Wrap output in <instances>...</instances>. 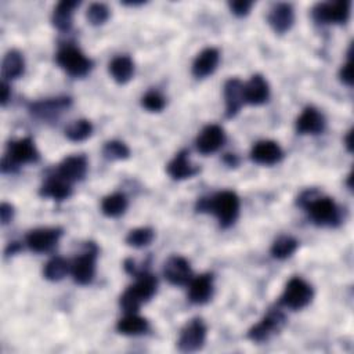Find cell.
Returning <instances> with one entry per match:
<instances>
[{
	"instance_id": "obj_1",
	"label": "cell",
	"mask_w": 354,
	"mask_h": 354,
	"mask_svg": "<svg viewBox=\"0 0 354 354\" xmlns=\"http://www.w3.org/2000/svg\"><path fill=\"white\" fill-rule=\"evenodd\" d=\"M297 203L306 209L311 221L321 227H336L340 224L342 213L339 206L328 196H319L317 191H306Z\"/></svg>"
},
{
	"instance_id": "obj_2",
	"label": "cell",
	"mask_w": 354,
	"mask_h": 354,
	"mask_svg": "<svg viewBox=\"0 0 354 354\" xmlns=\"http://www.w3.org/2000/svg\"><path fill=\"white\" fill-rule=\"evenodd\" d=\"M198 212H210L221 227L232 225L239 214V198L234 191H221L212 198H201L196 203Z\"/></svg>"
},
{
	"instance_id": "obj_3",
	"label": "cell",
	"mask_w": 354,
	"mask_h": 354,
	"mask_svg": "<svg viewBox=\"0 0 354 354\" xmlns=\"http://www.w3.org/2000/svg\"><path fill=\"white\" fill-rule=\"evenodd\" d=\"M156 286H158V281L151 272L148 271L140 272L137 275L136 283L129 286L120 296V307L127 314L137 313L140 306L155 295Z\"/></svg>"
},
{
	"instance_id": "obj_4",
	"label": "cell",
	"mask_w": 354,
	"mask_h": 354,
	"mask_svg": "<svg viewBox=\"0 0 354 354\" xmlns=\"http://www.w3.org/2000/svg\"><path fill=\"white\" fill-rule=\"evenodd\" d=\"M39 159V152L32 138L25 137L17 141H11L7 145V152L1 160V171H15L21 165L32 163Z\"/></svg>"
},
{
	"instance_id": "obj_5",
	"label": "cell",
	"mask_w": 354,
	"mask_h": 354,
	"mask_svg": "<svg viewBox=\"0 0 354 354\" xmlns=\"http://www.w3.org/2000/svg\"><path fill=\"white\" fill-rule=\"evenodd\" d=\"M58 65L71 76L80 77L90 72L93 62L75 46H65L57 53Z\"/></svg>"
},
{
	"instance_id": "obj_6",
	"label": "cell",
	"mask_w": 354,
	"mask_h": 354,
	"mask_svg": "<svg viewBox=\"0 0 354 354\" xmlns=\"http://www.w3.org/2000/svg\"><path fill=\"white\" fill-rule=\"evenodd\" d=\"M313 288L301 278H292L279 299V303L292 310H300L306 307L313 299Z\"/></svg>"
},
{
	"instance_id": "obj_7",
	"label": "cell",
	"mask_w": 354,
	"mask_h": 354,
	"mask_svg": "<svg viewBox=\"0 0 354 354\" xmlns=\"http://www.w3.org/2000/svg\"><path fill=\"white\" fill-rule=\"evenodd\" d=\"M286 322V318L281 310L271 308L268 313L249 329L248 337L253 342L268 340L274 333L279 332Z\"/></svg>"
},
{
	"instance_id": "obj_8",
	"label": "cell",
	"mask_w": 354,
	"mask_h": 354,
	"mask_svg": "<svg viewBox=\"0 0 354 354\" xmlns=\"http://www.w3.org/2000/svg\"><path fill=\"white\" fill-rule=\"evenodd\" d=\"M206 342V325L201 318H194L181 329L177 346L180 351L192 353L203 347Z\"/></svg>"
},
{
	"instance_id": "obj_9",
	"label": "cell",
	"mask_w": 354,
	"mask_h": 354,
	"mask_svg": "<svg viewBox=\"0 0 354 354\" xmlns=\"http://www.w3.org/2000/svg\"><path fill=\"white\" fill-rule=\"evenodd\" d=\"M97 252H98L97 246L93 242H88L86 245V250L72 263L71 271L76 283L87 285L93 281L95 274Z\"/></svg>"
},
{
	"instance_id": "obj_10",
	"label": "cell",
	"mask_w": 354,
	"mask_h": 354,
	"mask_svg": "<svg viewBox=\"0 0 354 354\" xmlns=\"http://www.w3.org/2000/svg\"><path fill=\"white\" fill-rule=\"evenodd\" d=\"M350 15V1L339 0L318 3L313 8V17L319 24H344Z\"/></svg>"
},
{
	"instance_id": "obj_11",
	"label": "cell",
	"mask_w": 354,
	"mask_h": 354,
	"mask_svg": "<svg viewBox=\"0 0 354 354\" xmlns=\"http://www.w3.org/2000/svg\"><path fill=\"white\" fill-rule=\"evenodd\" d=\"M62 235L61 228H36L26 235V245L30 250L37 253H44L51 250Z\"/></svg>"
},
{
	"instance_id": "obj_12",
	"label": "cell",
	"mask_w": 354,
	"mask_h": 354,
	"mask_svg": "<svg viewBox=\"0 0 354 354\" xmlns=\"http://www.w3.org/2000/svg\"><path fill=\"white\" fill-rule=\"evenodd\" d=\"M163 275L171 285H185L192 279V270L183 256H171L166 260Z\"/></svg>"
},
{
	"instance_id": "obj_13",
	"label": "cell",
	"mask_w": 354,
	"mask_h": 354,
	"mask_svg": "<svg viewBox=\"0 0 354 354\" xmlns=\"http://www.w3.org/2000/svg\"><path fill=\"white\" fill-rule=\"evenodd\" d=\"M225 141V133L218 124H209L201 130L196 137V148L201 153H213L221 148Z\"/></svg>"
},
{
	"instance_id": "obj_14",
	"label": "cell",
	"mask_w": 354,
	"mask_h": 354,
	"mask_svg": "<svg viewBox=\"0 0 354 354\" xmlns=\"http://www.w3.org/2000/svg\"><path fill=\"white\" fill-rule=\"evenodd\" d=\"M282 156H283V152L281 147L271 140H263L256 142L250 151L252 160L266 166L278 163L282 159Z\"/></svg>"
},
{
	"instance_id": "obj_15",
	"label": "cell",
	"mask_w": 354,
	"mask_h": 354,
	"mask_svg": "<svg viewBox=\"0 0 354 354\" xmlns=\"http://www.w3.org/2000/svg\"><path fill=\"white\" fill-rule=\"evenodd\" d=\"M87 171V159L84 155H72L65 158L59 165L57 174L69 183L82 180Z\"/></svg>"
},
{
	"instance_id": "obj_16",
	"label": "cell",
	"mask_w": 354,
	"mask_h": 354,
	"mask_svg": "<svg viewBox=\"0 0 354 354\" xmlns=\"http://www.w3.org/2000/svg\"><path fill=\"white\" fill-rule=\"evenodd\" d=\"M72 100L69 97H59V98H48L44 101L33 102L29 108L32 115L40 118V119H54L61 112H64L69 105Z\"/></svg>"
},
{
	"instance_id": "obj_17",
	"label": "cell",
	"mask_w": 354,
	"mask_h": 354,
	"mask_svg": "<svg viewBox=\"0 0 354 354\" xmlns=\"http://www.w3.org/2000/svg\"><path fill=\"white\" fill-rule=\"evenodd\" d=\"M270 97V87L267 80L261 75H253L243 84V98L245 102L252 105L264 104Z\"/></svg>"
},
{
	"instance_id": "obj_18",
	"label": "cell",
	"mask_w": 354,
	"mask_h": 354,
	"mask_svg": "<svg viewBox=\"0 0 354 354\" xmlns=\"http://www.w3.org/2000/svg\"><path fill=\"white\" fill-rule=\"evenodd\" d=\"M224 98H225V116L234 118L245 104L243 84L239 79L234 77L227 80L224 86Z\"/></svg>"
},
{
	"instance_id": "obj_19",
	"label": "cell",
	"mask_w": 354,
	"mask_h": 354,
	"mask_svg": "<svg viewBox=\"0 0 354 354\" xmlns=\"http://www.w3.org/2000/svg\"><path fill=\"white\" fill-rule=\"evenodd\" d=\"M295 21V11L289 3L275 4L268 14V24L277 33H285L289 30Z\"/></svg>"
},
{
	"instance_id": "obj_20",
	"label": "cell",
	"mask_w": 354,
	"mask_h": 354,
	"mask_svg": "<svg viewBox=\"0 0 354 354\" xmlns=\"http://www.w3.org/2000/svg\"><path fill=\"white\" fill-rule=\"evenodd\" d=\"M325 127L322 113L314 106H307L296 120V130L300 134H318Z\"/></svg>"
},
{
	"instance_id": "obj_21",
	"label": "cell",
	"mask_w": 354,
	"mask_h": 354,
	"mask_svg": "<svg viewBox=\"0 0 354 354\" xmlns=\"http://www.w3.org/2000/svg\"><path fill=\"white\" fill-rule=\"evenodd\" d=\"M218 59H220V53L217 48L207 47V48L202 50L196 55V58L192 64L194 76L198 79H202V77L212 75L214 72V69L217 68Z\"/></svg>"
},
{
	"instance_id": "obj_22",
	"label": "cell",
	"mask_w": 354,
	"mask_h": 354,
	"mask_svg": "<svg viewBox=\"0 0 354 354\" xmlns=\"http://www.w3.org/2000/svg\"><path fill=\"white\" fill-rule=\"evenodd\" d=\"M213 295V277L212 274H201L189 281L188 296L195 304H203L210 300Z\"/></svg>"
},
{
	"instance_id": "obj_23",
	"label": "cell",
	"mask_w": 354,
	"mask_h": 354,
	"mask_svg": "<svg viewBox=\"0 0 354 354\" xmlns=\"http://www.w3.org/2000/svg\"><path fill=\"white\" fill-rule=\"evenodd\" d=\"M167 174L174 178V180H184L194 177L199 169L194 166L189 159H188V152L187 151H180L166 166Z\"/></svg>"
},
{
	"instance_id": "obj_24",
	"label": "cell",
	"mask_w": 354,
	"mask_h": 354,
	"mask_svg": "<svg viewBox=\"0 0 354 354\" xmlns=\"http://www.w3.org/2000/svg\"><path fill=\"white\" fill-rule=\"evenodd\" d=\"M39 194L44 198H53L55 201H64L71 196L72 187L71 183L59 177L58 174L50 176L44 184L40 187Z\"/></svg>"
},
{
	"instance_id": "obj_25",
	"label": "cell",
	"mask_w": 354,
	"mask_h": 354,
	"mask_svg": "<svg viewBox=\"0 0 354 354\" xmlns=\"http://www.w3.org/2000/svg\"><path fill=\"white\" fill-rule=\"evenodd\" d=\"M80 3L76 0H64L59 1L53 12V25L62 32H66L71 29L72 26V15H73V10L79 6Z\"/></svg>"
},
{
	"instance_id": "obj_26",
	"label": "cell",
	"mask_w": 354,
	"mask_h": 354,
	"mask_svg": "<svg viewBox=\"0 0 354 354\" xmlns=\"http://www.w3.org/2000/svg\"><path fill=\"white\" fill-rule=\"evenodd\" d=\"M109 73L119 84L127 83L134 73V64L130 57L119 55L109 62Z\"/></svg>"
},
{
	"instance_id": "obj_27",
	"label": "cell",
	"mask_w": 354,
	"mask_h": 354,
	"mask_svg": "<svg viewBox=\"0 0 354 354\" xmlns=\"http://www.w3.org/2000/svg\"><path fill=\"white\" fill-rule=\"evenodd\" d=\"M25 69V61L19 51L10 50L3 59L1 65V75L4 79H17L24 73Z\"/></svg>"
},
{
	"instance_id": "obj_28",
	"label": "cell",
	"mask_w": 354,
	"mask_h": 354,
	"mask_svg": "<svg viewBox=\"0 0 354 354\" xmlns=\"http://www.w3.org/2000/svg\"><path fill=\"white\" fill-rule=\"evenodd\" d=\"M116 329L119 333L122 335H141L144 332H147L148 329V321L140 315H137L136 313H130L126 317H123L122 319H119Z\"/></svg>"
},
{
	"instance_id": "obj_29",
	"label": "cell",
	"mask_w": 354,
	"mask_h": 354,
	"mask_svg": "<svg viewBox=\"0 0 354 354\" xmlns=\"http://www.w3.org/2000/svg\"><path fill=\"white\" fill-rule=\"evenodd\" d=\"M126 209H127V198L120 192L108 195L101 202V210L108 217H119L126 212Z\"/></svg>"
},
{
	"instance_id": "obj_30",
	"label": "cell",
	"mask_w": 354,
	"mask_h": 354,
	"mask_svg": "<svg viewBox=\"0 0 354 354\" xmlns=\"http://www.w3.org/2000/svg\"><path fill=\"white\" fill-rule=\"evenodd\" d=\"M299 246V242L293 238V236H289V235H282L279 236L271 246V254L275 257V259H279V260H283V259H288L290 257L296 249Z\"/></svg>"
},
{
	"instance_id": "obj_31",
	"label": "cell",
	"mask_w": 354,
	"mask_h": 354,
	"mask_svg": "<svg viewBox=\"0 0 354 354\" xmlns=\"http://www.w3.org/2000/svg\"><path fill=\"white\" fill-rule=\"evenodd\" d=\"M91 133H93V124L87 119L75 120L65 129V136L68 137V140L73 142H79L88 138Z\"/></svg>"
},
{
	"instance_id": "obj_32",
	"label": "cell",
	"mask_w": 354,
	"mask_h": 354,
	"mask_svg": "<svg viewBox=\"0 0 354 354\" xmlns=\"http://www.w3.org/2000/svg\"><path fill=\"white\" fill-rule=\"evenodd\" d=\"M69 263L62 259V257H53L50 261H47V264L44 266L43 274L44 278L48 281H59L62 279L68 272H69Z\"/></svg>"
},
{
	"instance_id": "obj_33",
	"label": "cell",
	"mask_w": 354,
	"mask_h": 354,
	"mask_svg": "<svg viewBox=\"0 0 354 354\" xmlns=\"http://www.w3.org/2000/svg\"><path fill=\"white\" fill-rule=\"evenodd\" d=\"M155 236V232L149 227H140L131 230L126 236V243L133 248H144L148 246Z\"/></svg>"
},
{
	"instance_id": "obj_34",
	"label": "cell",
	"mask_w": 354,
	"mask_h": 354,
	"mask_svg": "<svg viewBox=\"0 0 354 354\" xmlns=\"http://www.w3.org/2000/svg\"><path fill=\"white\" fill-rule=\"evenodd\" d=\"M102 153L109 160H120V159L129 158L130 149L124 142L118 141V140H112V141L105 142V145L102 148Z\"/></svg>"
},
{
	"instance_id": "obj_35",
	"label": "cell",
	"mask_w": 354,
	"mask_h": 354,
	"mask_svg": "<svg viewBox=\"0 0 354 354\" xmlns=\"http://www.w3.org/2000/svg\"><path fill=\"white\" fill-rule=\"evenodd\" d=\"M86 17L91 25H102L109 17V10L104 3H91L87 8Z\"/></svg>"
},
{
	"instance_id": "obj_36",
	"label": "cell",
	"mask_w": 354,
	"mask_h": 354,
	"mask_svg": "<svg viewBox=\"0 0 354 354\" xmlns=\"http://www.w3.org/2000/svg\"><path fill=\"white\" fill-rule=\"evenodd\" d=\"M141 104L145 109H148L151 112H160L166 105V100L159 91L151 90L142 95Z\"/></svg>"
},
{
	"instance_id": "obj_37",
	"label": "cell",
	"mask_w": 354,
	"mask_h": 354,
	"mask_svg": "<svg viewBox=\"0 0 354 354\" xmlns=\"http://www.w3.org/2000/svg\"><path fill=\"white\" fill-rule=\"evenodd\" d=\"M231 11L238 15V17H243L250 11V7L253 6L252 1H246V0H238V1H231L230 4Z\"/></svg>"
},
{
	"instance_id": "obj_38",
	"label": "cell",
	"mask_w": 354,
	"mask_h": 354,
	"mask_svg": "<svg viewBox=\"0 0 354 354\" xmlns=\"http://www.w3.org/2000/svg\"><path fill=\"white\" fill-rule=\"evenodd\" d=\"M340 79L347 86L353 84V66H351V50L348 51V61L340 69Z\"/></svg>"
},
{
	"instance_id": "obj_39",
	"label": "cell",
	"mask_w": 354,
	"mask_h": 354,
	"mask_svg": "<svg viewBox=\"0 0 354 354\" xmlns=\"http://www.w3.org/2000/svg\"><path fill=\"white\" fill-rule=\"evenodd\" d=\"M12 216H14V206L7 203V202H3L1 206H0V220H1V224L6 225L7 223H10L12 220Z\"/></svg>"
},
{
	"instance_id": "obj_40",
	"label": "cell",
	"mask_w": 354,
	"mask_h": 354,
	"mask_svg": "<svg viewBox=\"0 0 354 354\" xmlns=\"http://www.w3.org/2000/svg\"><path fill=\"white\" fill-rule=\"evenodd\" d=\"M1 88V97H0V102H1V105L4 106L6 104H7V101L10 100V95H11V93H10V86L6 83V80H3L1 82V86H0Z\"/></svg>"
},
{
	"instance_id": "obj_41",
	"label": "cell",
	"mask_w": 354,
	"mask_h": 354,
	"mask_svg": "<svg viewBox=\"0 0 354 354\" xmlns=\"http://www.w3.org/2000/svg\"><path fill=\"white\" fill-rule=\"evenodd\" d=\"M18 250H21V245H19L18 242H12V243H10V245L7 246L6 254H14V253H17Z\"/></svg>"
},
{
	"instance_id": "obj_42",
	"label": "cell",
	"mask_w": 354,
	"mask_h": 354,
	"mask_svg": "<svg viewBox=\"0 0 354 354\" xmlns=\"http://www.w3.org/2000/svg\"><path fill=\"white\" fill-rule=\"evenodd\" d=\"M351 137H353V131L350 130V131L347 133L346 138H344V142H346V147H347L348 152H351V151H353V142H351Z\"/></svg>"
},
{
	"instance_id": "obj_43",
	"label": "cell",
	"mask_w": 354,
	"mask_h": 354,
	"mask_svg": "<svg viewBox=\"0 0 354 354\" xmlns=\"http://www.w3.org/2000/svg\"><path fill=\"white\" fill-rule=\"evenodd\" d=\"M225 162H228L230 166H236V165H238V158H236L235 155L228 153V155L225 156Z\"/></svg>"
}]
</instances>
